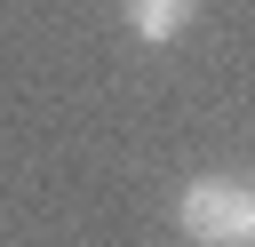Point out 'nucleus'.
I'll list each match as a JSON object with an SVG mask.
<instances>
[{
  "mask_svg": "<svg viewBox=\"0 0 255 247\" xmlns=\"http://www.w3.org/2000/svg\"><path fill=\"white\" fill-rule=\"evenodd\" d=\"M175 223H183L199 247H255V191L231 183V175H199V183L175 199Z\"/></svg>",
  "mask_w": 255,
  "mask_h": 247,
  "instance_id": "f257e3e1",
  "label": "nucleus"
},
{
  "mask_svg": "<svg viewBox=\"0 0 255 247\" xmlns=\"http://www.w3.org/2000/svg\"><path fill=\"white\" fill-rule=\"evenodd\" d=\"M199 16V0H128V32L135 40H183Z\"/></svg>",
  "mask_w": 255,
  "mask_h": 247,
  "instance_id": "f03ea898",
  "label": "nucleus"
}]
</instances>
